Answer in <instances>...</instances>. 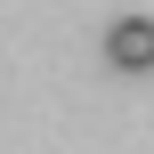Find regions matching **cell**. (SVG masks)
Masks as SVG:
<instances>
[{
    "label": "cell",
    "instance_id": "cell-1",
    "mask_svg": "<svg viewBox=\"0 0 154 154\" xmlns=\"http://www.w3.org/2000/svg\"><path fill=\"white\" fill-rule=\"evenodd\" d=\"M106 65L114 73H154V16H114L106 24Z\"/></svg>",
    "mask_w": 154,
    "mask_h": 154
}]
</instances>
